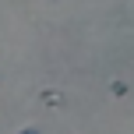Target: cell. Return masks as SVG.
Wrapping results in <instances>:
<instances>
[]
</instances>
